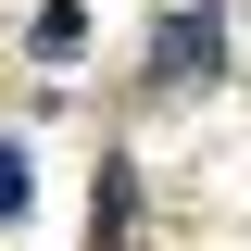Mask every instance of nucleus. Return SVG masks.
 I'll return each mask as SVG.
<instances>
[{"instance_id":"obj_1","label":"nucleus","mask_w":251,"mask_h":251,"mask_svg":"<svg viewBox=\"0 0 251 251\" xmlns=\"http://www.w3.org/2000/svg\"><path fill=\"white\" fill-rule=\"evenodd\" d=\"M151 75H163V88H188V75H226V25H214V13H176V25L151 38Z\"/></svg>"},{"instance_id":"obj_2","label":"nucleus","mask_w":251,"mask_h":251,"mask_svg":"<svg viewBox=\"0 0 251 251\" xmlns=\"http://www.w3.org/2000/svg\"><path fill=\"white\" fill-rule=\"evenodd\" d=\"M25 201H38V176H25V151H13V138H0V226L25 214Z\"/></svg>"}]
</instances>
